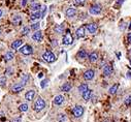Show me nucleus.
<instances>
[{"label": "nucleus", "instance_id": "obj_35", "mask_svg": "<svg viewBox=\"0 0 131 122\" xmlns=\"http://www.w3.org/2000/svg\"><path fill=\"white\" fill-rule=\"evenodd\" d=\"M86 2V0H75V3L78 5H83Z\"/></svg>", "mask_w": 131, "mask_h": 122}, {"label": "nucleus", "instance_id": "obj_30", "mask_svg": "<svg viewBox=\"0 0 131 122\" xmlns=\"http://www.w3.org/2000/svg\"><path fill=\"white\" fill-rule=\"evenodd\" d=\"M124 105L126 107H131V95H128L124 99Z\"/></svg>", "mask_w": 131, "mask_h": 122}, {"label": "nucleus", "instance_id": "obj_40", "mask_svg": "<svg viewBox=\"0 0 131 122\" xmlns=\"http://www.w3.org/2000/svg\"><path fill=\"white\" fill-rule=\"evenodd\" d=\"M127 39H128V41L131 43V33H128V35H127Z\"/></svg>", "mask_w": 131, "mask_h": 122}, {"label": "nucleus", "instance_id": "obj_31", "mask_svg": "<svg viewBox=\"0 0 131 122\" xmlns=\"http://www.w3.org/2000/svg\"><path fill=\"white\" fill-rule=\"evenodd\" d=\"M57 120H58V122H65L66 121V116L64 114H59L57 117Z\"/></svg>", "mask_w": 131, "mask_h": 122}, {"label": "nucleus", "instance_id": "obj_39", "mask_svg": "<svg viewBox=\"0 0 131 122\" xmlns=\"http://www.w3.org/2000/svg\"><path fill=\"white\" fill-rule=\"evenodd\" d=\"M46 83H48V81H47V80H45V81H42V82H41V87H42V88H45Z\"/></svg>", "mask_w": 131, "mask_h": 122}, {"label": "nucleus", "instance_id": "obj_38", "mask_svg": "<svg viewBox=\"0 0 131 122\" xmlns=\"http://www.w3.org/2000/svg\"><path fill=\"white\" fill-rule=\"evenodd\" d=\"M28 0H22V6H26Z\"/></svg>", "mask_w": 131, "mask_h": 122}, {"label": "nucleus", "instance_id": "obj_20", "mask_svg": "<svg viewBox=\"0 0 131 122\" xmlns=\"http://www.w3.org/2000/svg\"><path fill=\"white\" fill-rule=\"evenodd\" d=\"M41 17H42V16H41V13L38 10V12H34L33 14L30 16V20H31V21H36V20H39Z\"/></svg>", "mask_w": 131, "mask_h": 122}, {"label": "nucleus", "instance_id": "obj_25", "mask_svg": "<svg viewBox=\"0 0 131 122\" xmlns=\"http://www.w3.org/2000/svg\"><path fill=\"white\" fill-rule=\"evenodd\" d=\"M30 27H28V26H24L23 28H22V30H21V34L23 35V36H25V35H28L29 33H30Z\"/></svg>", "mask_w": 131, "mask_h": 122}, {"label": "nucleus", "instance_id": "obj_45", "mask_svg": "<svg viewBox=\"0 0 131 122\" xmlns=\"http://www.w3.org/2000/svg\"><path fill=\"white\" fill-rule=\"evenodd\" d=\"M128 29H129V30H130V31H131V23H130V24H129V26H128Z\"/></svg>", "mask_w": 131, "mask_h": 122}, {"label": "nucleus", "instance_id": "obj_17", "mask_svg": "<svg viewBox=\"0 0 131 122\" xmlns=\"http://www.w3.org/2000/svg\"><path fill=\"white\" fill-rule=\"evenodd\" d=\"M14 57H15V54H14L12 51H8V52H6L5 55H4V60H5V62H8V61H10V60H13Z\"/></svg>", "mask_w": 131, "mask_h": 122}, {"label": "nucleus", "instance_id": "obj_12", "mask_svg": "<svg viewBox=\"0 0 131 122\" xmlns=\"http://www.w3.org/2000/svg\"><path fill=\"white\" fill-rule=\"evenodd\" d=\"M114 69H113V66L110 65V64H106L104 67H103V75L105 77H108V76H111L113 74Z\"/></svg>", "mask_w": 131, "mask_h": 122}, {"label": "nucleus", "instance_id": "obj_29", "mask_svg": "<svg viewBox=\"0 0 131 122\" xmlns=\"http://www.w3.org/2000/svg\"><path fill=\"white\" fill-rule=\"evenodd\" d=\"M28 109H29L28 104H22V105H20V107H19V110L21 111V112H27Z\"/></svg>", "mask_w": 131, "mask_h": 122}, {"label": "nucleus", "instance_id": "obj_26", "mask_svg": "<svg viewBox=\"0 0 131 122\" xmlns=\"http://www.w3.org/2000/svg\"><path fill=\"white\" fill-rule=\"evenodd\" d=\"M78 58H81V59L87 58V52H86V50H80L78 52Z\"/></svg>", "mask_w": 131, "mask_h": 122}, {"label": "nucleus", "instance_id": "obj_27", "mask_svg": "<svg viewBox=\"0 0 131 122\" xmlns=\"http://www.w3.org/2000/svg\"><path fill=\"white\" fill-rule=\"evenodd\" d=\"M21 22H22V17H20V16H14L13 17V23L15 25H19Z\"/></svg>", "mask_w": 131, "mask_h": 122}, {"label": "nucleus", "instance_id": "obj_32", "mask_svg": "<svg viewBox=\"0 0 131 122\" xmlns=\"http://www.w3.org/2000/svg\"><path fill=\"white\" fill-rule=\"evenodd\" d=\"M63 30H64V27H63V25H57L56 27H55V31L57 32V33H63Z\"/></svg>", "mask_w": 131, "mask_h": 122}, {"label": "nucleus", "instance_id": "obj_5", "mask_svg": "<svg viewBox=\"0 0 131 122\" xmlns=\"http://www.w3.org/2000/svg\"><path fill=\"white\" fill-rule=\"evenodd\" d=\"M20 52L23 54V55L28 56V55H31L32 53H33V49H32V47L30 45H24L23 47L20 49Z\"/></svg>", "mask_w": 131, "mask_h": 122}, {"label": "nucleus", "instance_id": "obj_6", "mask_svg": "<svg viewBox=\"0 0 131 122\" xmlns=\"http://www.w3.org/2000/svg\"><path fill=\"white\" fill-rule=\"evenodd\" d=\"M72 41H73V38H72V36H71L70 33L67 31V33L63 36V39H62L63 45H65V46H69V45H71V43H72Z\"/></svg>", "mask_w": 131, "mask_h": 122}, {"label": "nucleus", "instance_id": "obj_2", "mask_svg": "<svg viewBox=\"0 0 131 122\" xmlns=\"http://www.w3.org/2000/svg\"><path fill=\"white\" fill-rule=\"evenodd\" d=\"M45 108H46V102L43 101L41 97H37V99L34 102V106H33L34 111H36V112H40V111H42Z\"/></svg>", "mask_w": 131, "mask_h": 122}, {"label": "nucleus", "instance_id": "obj_3", "mask_svg": "<svg viewBox=\"0 0 131 122\" xmlns=\"http://www.w3.org/2000/svg\"><path fill=\"white\" fill-rule=\"evenodd\" d=\"M84 112H85V110H84V108L82 106H75L73 108V110H72V113H73V115H74L75 118L82 117L84 115Z\"/></svg>", "mask_w": 131, "mask_h": 122}, {"label": "nucleus", "instance_id": "obj_18", "mask_svg": "<svg viewBox=\"0 0 131 122\" xmlns=\"http://www.w3.org/2000/svg\"><path fill=\"white\" fill-rule=\"evenodd\" d=\"M91 95H92V90H91V89H88V90L85 91V92L82 94L84 101H86V102H88L89 99L91 98Z\"/></svg>", "mask_w": 131, "mask_h": 122}, {"label": "nucleus", "instance_id": "obj_44", "mask_svg": "<svg viewBox=\"0 0 131 122\" xmlns=\"http://www.w3.org/2000/svg\"><path fill=\"white\" fill-rule=\"evenodd\" d=\"M127 78H128V79H130V78H131V74L130 72H127Z\"/></svg>", "mask_w": 131, "mask_h": 122}, {"label": "nucleus", "instance_id": "obj_14", "mask_svg": "<svg viewBox=\"0 0 131 122\" xmlns=\"http://www.w3.org/2000/svg\"><path fill=\"white\" fill-rule=\"evenodd\" d=\"M64 96L63 95H57V96H55V98H54V101H53V103H54V105H56V106H61L63 103H64Z\"/></svg>", "mask_w": 131, "mask_h": 122}, {"label": "nucleus", "instance_id": "obj_24", "mask_svg": "<svg viewBox=\"0 0 131 122\" xmlns=\"http://www.w3.org/2000/svg\"><path fill=\"white\" fill-rule=\"evenodd\" d=\"M118 89H119V84H115V85H113V86L110 88V89H108V92H110V94L114 95V94L117 93Z\"/></svg>", "mask_w": 131, "mask_h": 122}, {"label": "nucleus", "instance_id": "obj_10", "mask_svg": "<svg viewBox=\"0 0 131 122\" xmlns=\"http://www.w3.org/2000/svg\"><path fill=\"white\" fill-rule=\"evenodd\" d=\"M85 34H86V28L84 26H81L75 31V35H76V37H78V38H83L85 36Z\"/></svg>", "mask_w": 131, "mask_h": 122}, {"label": "nucleus", "instance_id": "obj_16", "mask_svg": "<svg viewBox=\"0 0 131 122\" xmlns=\"http://www.w3.org/2000/svg\"><path fill=\"white\" fill-rule=\"evenodd\" d=\"M22 43H23V40L17 39V40H15V41L12 42V46H10V47H12L13 50H17V49H19L22 46Z\"/></svg>", "mask_w": 131, "mask_h": 122}, {"label": "nucleus", "instance_id": "obj_9", "mask_svg": "<svg viewBox=\"0 0 131 122\" xmlns=\"http://www.w3.org/2000/svg\"><path fill=\"white\" fill-rule=\"evenodd\" d=\"M42 38H43V36H42V32L39 31V30L35 31V32L33 33V35H32V39H33L34 41H37V42H40V41L42 40Z\"/></svg>", "mask_w": 131, "mask_h": 122}, {"label": "nucleus", "instance_id": "obj_7", "mask_svg": "<svg viewBox=\"0 0 131 122\" xmlns=\"http://www.w3.org/2000/svg\"><path fill=\"white\" fill-rule=\"evenodd\" d=\"M94 77H95V71L93 69H88V70H86L84 72V79L86 81H91L94 79Z\"/></svg>", "mask_w": 131, "mask_h": 122}, {"label": "nucleus", "instance_id": "obj_28", "mask_svg": "<svg viewBox=\"0 0 131 122\" xmlns=\"http://www.w3.org/2000/svg\"><path fill=\"white\" fill-rule=\"evenodd\" d=\"M29 79H30V78H29V75H27V74H25L23 77H22V80H21V83L22 84H23L24 86L29 82Z\"/></svg>", "mask_w": 131, "mask_h": 122}, {"label": "nucleus", "instance_id": "obj_36", "mask_svg": "<svg viewBox=\"0 0 131 122\" xmlns=\"http://www.w3.org/2000/svg\"><path fill=\"white\" fill-rule=\"evenodd\" d=\"M22 121V117H16L12 120V122H21Z\"/></svg>", "mask_w": 131, "mask_h": 122}, {"label": "nucleus", "instance_id": "obj_4", "mask_svg": "<svg viewBox=\"0 0 131 122\" xmlns=\"http://www.w3.org/2000/svg\"><path fill=\"white\" fill-rule=\"evenodd\" d=\"M101 10H102L101 5H99V4H94V5H92V6L89 8V13H90L91 15L96 16V15H99V14L101 13Z\"/></svg>", "mask_w": 131, "mask_h": 122}, {"label": "nucleus", "instance_id": "obj_41", "mask_svg": "<svg viewBox=\"0 0 131 122\" xmlns=\"http://www.w3.org/2000/svg\"><path fill=\"white\" fill-rule=\"evenodd\" d=\"M123 1H124V0H119V1H118V5H121Z\"/></svg>", "mask_w": 131, "mask_h": 122}, {"label": "nucleus", "instance_id": "obj_8", "mask_svg": "<svg viewBox=\"0 0 131 122\" xmlns=\"http://www.w3.org/2000/svg\"><path fill=\"white\" fill-rule=\"evenodd\" d=\"M23 90H24V85L22 84V83H17V84H15L12 87V91L14 93H19V92L23 91Z\"/></svg>", "mask_w": 131, "mask_h": 122}, {"label": "nucleus", "instance_id": "obj_37", "mask_svg": "<svg viewBox=\"0 0 131 122\" xmlns=\"http://www.w3.org/2000/svg\"><path fill=\"white\" fill-rule=\"evenodd\" d=\"M42 8H43V9H42V13H41V16H42V17H45V15H46V12H47V6H43Z\"/></svg>", "mask_w": 131, "mask_h": 122}, {"label": "nucleus", "instance_id": "obj_15", "mask_svg": "<svg viewBox=\"0 0 131 122\" xmlns=\"http://www.w3.org/2000/svg\"><path fill=\"white\" fill-rule=\"evenodd\" d=\"M65 15H66V17H68V18H72L76 15V9L73 8V7H69V8H67L66 12H65Z\"/></svg>", "mask_w": 131, "mask_h": 122}, {"label": "nucleus", "instance_id": "obj_13", "mask_svg": "<svg viewBox=\"0 0 131 122\" xmlns=\"http://www.w3.org/2000/svg\"><path fill=\"white\" fill-rule=\"evenodd\" d=\"M34 96H35V91L34 90H28L25 94V99L28 102H31V101H33L34 99Z\"/></svg>", "mask_w": 131, "mask_h": 122}, {"label": "nucleus", "instance_id": "obj_34", "mask_svg": "<svg viewBox=\"0 0 131 122\" xmlns=\"http://www.w3.org/2000/svg\"><path fill=\"white\" fill-rule=\"evenodd\" d=\"M40 27V24H39V22H37V23H34V24H32L31 25V29L32 30H34V31H37Z\"/></svg>", "mask_w": 131, "mask_h": 122}, {"label": "nucleus", "instance_id": "obj_46", "mask_svg": "<svg viewBox=\"0 0 131 122\" xmlns=\"http://www.w3.org/2000/svg\"><path fill=\"white\" fill-rule=\"evenodd\" d=\"M129 53H130V55H131V49H130V51H129Z\"/></svg>", "mask_w": 131, "mask_h": 122}, {"label": "nucleus", "instance_id": "obj_42", "mask_svg": "<svg viewBox=\"0 0 131 122\" xmlns=\"http://www.w3.org/2000/svg\"><path fill=\"white\" fill-rule=\"evenodd\" d=\"M7 72H8V75H12V72H13V71H12V68H8V69H7Z\"/></svg>", "mask_w": 131, "mask_h": 122}, {"label": "nucleus", "instance_id": "obj_22", "mask_svg": "<svg viewBox=\"0 0 131 122\" xmlns=\"http://www.w3.org/2000/svg\"><path fill=\"white\" fill-rule=\"evenodd\" d=\"M40 7H41V5L39 2H32L31 3V10H33V12H38Z\"/></svg>", "mask_w": 131, "mask_h": 122}, {"label": "nucleus", "instance_id": "obj_23", "mask_svg": "<svg viewBox=\"0 0 131 122\" xmlns=\"http://www.w3.org/2000/svg\"><path fill=\"white\" fill-rule=\"evenodd\" d=\"M89 88H88V84H86V83H83V84H81L80 86H79V92L80 93H84L85 91H87Z\"/></svg>", "mask_w": 131, "mask_h": 122}, {"label": "nucleus", "instance_id": "obj_1", "mask_svg": "<svg viewBox=\"0 0 131 122\" xmlns=\"http://www.w3.org/2000/svg\"><path fill=\"white\" fill-rule=\"evenodd\" d=\"M42 58L48 63H53V62H55L56 59H57L56 56H55V54H54L53 52H51V51H46L42 54Z\"/></svg>", "mask_w": 131, "mask_h": 122}, {"label": "nucleus", "instance_id": "obj_11", "mask_svg": "<svg viewBox=\"0 0 131 122\" xmlns=\"http://www.w3.org/2000/svg\"><path fill=\"white\" fill-rule=\"evenodd\" d=\"M87 30H88V32L89 33H91V34H94V33L97 31V28H98V26H97V24L96 23H90V24H88L87 25Z\"/></svg>", "mask_w": 131, "mask_h": 122}, {"label": "nucleus", "instance_id": "obj_19", "mask_svg": "<svg viewBox=\"0 0 131 122\" xmlns=\"http://www.w3.org/2000/svg\"><path fill=\"white\" fill-rule=\"evenodd\" d=\"M89 60L91 63H94L98 60V53L97 52H92L90 55H89Z\"/></svg>", "mask_w": 131, "mask_h": 122}, {"label": "nucleus", "instance_id": "obj_21", "mask_svg": "<svg viewBox=\"0 0 131 122\" xmlns=\"http://www.w3.org/2000/svg\"><path fill=\"white\" fill-rule=\"evenodd\" d=\"M71 88H72V86H71L70 83H65V84H63V85L61 86V90H62L63 92H68V91L71 90Z\"/></svg>", "mask_w": 131, "mask_h": 122}, {"label": "nucleus", "instance_id": "obj_43", "mask_svg": "<svg viewBox=\"0 0 131 122\" xmlns=\"http://www.w3.org/2000/svg\"><path fill=\"white\" fill-rule=\"evenodd\" d=\"M2 15H3V10H2V9H0V18L2 17Z\"/></svg>", "mask_w": 131, "mask_h": 122}, {"label": "nucleus", "instance_id": "obj_33", "mask_svg": "<svg viewBox=\"0 0 131 122\" xmlns=\"http://www.w3.org/2000/svg\"><path fill=\"white\" fill-rule=\"evenodd\" d=\"M6 77H1L0 78V87H4L6 85Z\"/></svg>", "mask_w": 131, "mask_h": 122}, {"label": "nucleus", "instance_id": "obj_47", "mask_svg": "<svg viewBox=\"0 0 131 122\" xmlns=\"http://www.w3.org/2000/svg\"><path fill=\"white\" fill-rule=\"evenodd\" d=\"M0 34H1V30H0Z\"/></svg>", "mask_w": 131, "mask_h": 122}]
</instances>
